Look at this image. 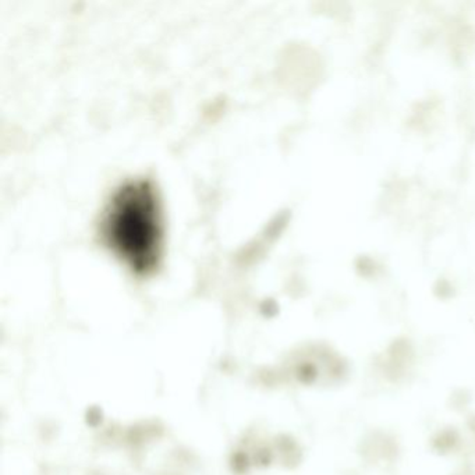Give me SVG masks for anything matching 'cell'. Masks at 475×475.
Segmentation results:
<instances>
[{
    "label": "cell",
    "instance_id": "cell-1",
    "mask_svg": "<svg viewBox=\"0 0 475 475\" xmlns=\"http://www.w3.org/2000/svg\"><path fill=\"white\" fill-rule=\"evenodd\" d=\"M105 244L138 273L158 266L163 222L158 193L148 180L128 181L112 195L101 223Z\"/></svg>",
    "mask_w": 475,
    "mask_h": 475
}]
</instances>
